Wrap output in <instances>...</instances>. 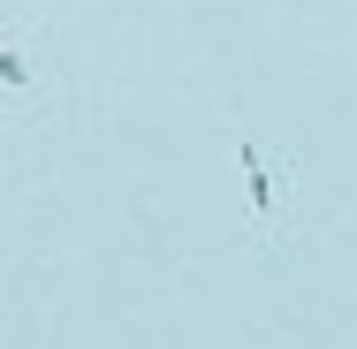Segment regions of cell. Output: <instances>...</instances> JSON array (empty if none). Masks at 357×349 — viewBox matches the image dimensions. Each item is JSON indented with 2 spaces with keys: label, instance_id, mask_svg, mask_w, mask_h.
Masks as SVG:
<instances>
[{
  "label": "cell",
  "instance_id": "1",
  "mask_svg": "<svg viewBox=\"0 0 357 349\" xmlns=\"http://www.w3.org/2000/svg\"><path fill=\"white\" fill-rule=\"evenodd\" d=\"M0 107L15 122L54 114V31H46V15H0Z\"/></svg>",
  "mask_w": 357,
  "mask_h": 349
},
{
  "label": "cell",
  "instance_id": "2",
  "mask_svg": "<svg viewBox=\"0 0 357 349\" xmlns=\"http://www.w3.org/2000/svg\"><path fill=\"white\" fill-rule=\"evenodd\" d=\"M243 183H251V205H259V243H282V220H274V190H266V152L243 144Z\"/></svg>",
  "mask_w": 357,
  "mask_h": 349
}]
</instances>
